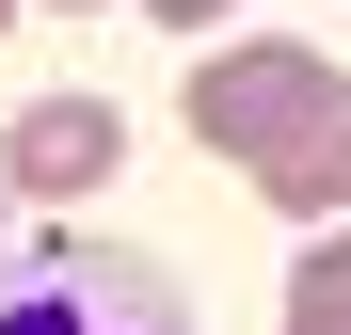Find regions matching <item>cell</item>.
<instances>
[{
    "mask_svg": "<svg viewBox=\"0 0 351 335\" xmlns=\"http://www.w3.org/2000/svg\"><path fill=\"white\" fill-rule=\"evenodd\" d=\"M319 96H335L319 48L240 32V48H208V64H192V128H208V160H240V176H256V160H287V144L319 128Z\"/></svg>",
    "mask_w": 351,
    "mask_h": 335,
    "instance_id": "6da1fadb",
    "label": "cell"
},
{
    "mask_svg": "<svg viewBox=\"0 0 351 335\" xmlns=\"http://www.w3.org/2000/svg\"><path fill=\"white\" fill-rule=\"evenodd\" d=\"M0 160H16V192H96L112 160H128V128H112V96H32Z\"/></svg>",
    "mask_w": 351,
    "mask_h": 335,
    "instance_id": "7a4b0ae2",
    "label": "cell"
},
{
    "mask_svg": "<svg viewBox=\"0 0 351 335\" xmlns=\"http://www.w3.org/2000/svg\"><path fill=\"white\" fill-rule=\"evenodd\" d=\"M256 208H287V223H351V80L319 96V128L287 144V160H256Z\"/></svg>",
    "mask_w": 351,
    "mask_h": 335,
    "instance_id": "3957f363",
    "label": "cell"
},
{
    "mask_svg": "<svg viewBox=\"0 0 351 335\" xmlns=\"http://www.w3.org/2000/svg\"><path fill=\"white\" fill-rule=\"evenodd\" d=\"M271 335H351V223H319V256L287 271V319Z\"/></svg>",
    "mask_w": 351,
    "mask_h": 335,
    "instance_id": "277c9868",
    "label": "cell"
},
{
    "mask_svg": "<svg viewBox=\"0 0 351 335\" xmlns=\"http://www.w3.org/2000/svg\"><path fill=\"white\" fill-rule=\"evenodd\" d=\"M144 16H160V32H208V16H223V0H144Z\"/></svg>",
    "mask_w": 351,
    "mask_h": 335,
    "instance_id": "5b68a950",
    "label": "cell"
},
{
    "mask_svg": "<svg viewBox=\"0 0 351 335\" xmlns=\"http://www.w3.org/2000/svg\"><path fill=\"white\" fill-rule=\"evenodd\" d=\"M0 32H16V0H0Z\"/></svg>",
    "mask_w": 351,
    "mask_h": 335,
    "instance_id": "8992f818",
    "label": "cell"
}]
</instances>
